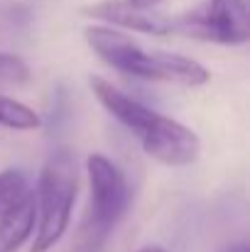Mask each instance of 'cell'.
I'll return each instance as SVG.
<instances>
[{
  "mask_svg": "<svg viewBox=\"0 0 250 252\" xmlns=\"http://www.w3.org/2000/svg\"><path fill=\"white\" fill-rule=\"evenodd\" d=\"M223 252H250V248H248V243H233V245L223 248Z\"/></svg>",
  "mask_w": 250,
  "mask_h": 252,
  "instance_id": "cell-12",
  "label": "cell"
},
{
  "mask_svg": "<svg viewBox=\"0 0 250 252\" xmlns=\"http://www.w3.org/2000/svg\"><path fill=\"white\" fill-rule=\"evenodd\" d=\"M83 15L93 17L103 25L128 30V32H143V34H152V37L172 34V20L169 17L155 12V10L135 7L125 0H101V2L86 5Z\"/></svg>",
  "mask_w": 250,
  "mask_h": 252,
  "instance_id": "cell-6",
  "label": "cell"
},
{
  "mask_svg": "<svg viewBox=\"0 0 250 252\" xmlns=\"http://www.w3.org/2000/svg\"><path fill=\"white\" fill-rule=\"evenodd\" d=\"M138 252H167L165 248H160V245H147V248H140Z\"/></svg>",
  "mask_w": 250,
  "mask_h": 252,
  "instance_id": "cell-13",
  "label": "cell"
},
{
  "mask_svg": "<svg viewBox=\"0 0 250 252\" xmlns=\"http://www.w3.org/2000/svg\"><path fill=\"white\" fill-rule=\"evenodd\" d=\"M39 125H42V118L35 108L0 93V127L27 132V130H37Z\"/></svg>",
  "mask_w": 250,
  "mask_h": 252,
  "instance_id": "cell-8",
  "label": "cell"
},
{
  "mask_svg": "<svg viewBox=\"0 0 250 252\" xmlns=\"http://www.w3.org/2000/svg\"><path fill=\"white\" fill-rule=\"evenodd\" d=\"M76 191H79V171H76L74 155L67 150L52 155L39 171L35 186L37 225H35L32 252L52 250L64 238L71 223Z\"/></svg>",
  "mask_w": 250,
  "mask_h": 252,
  "instance_id": "cell-3",
  "label": "cell"
},
{
  "mask_svg": "<svg viewBox=\"0 0 250 252\" xmlns=\"http://www.w3.org/2000/svg\"><path fill=\"white\" fill-rule=\"evenodd\" d=\"M32 193H35V186L22 169L10 167L0 171V213L22 203Z\"/></svg>",
  "mask_w": 250,
  "mask_h": 252,
  "instance_id": "cell-9",
  "label": "cell"
},
{
  "mask_svg": "<svg viewBox=\"0 0 250 252\" xmlns=\"http://www.w3.org/2000/svg\"><path fill=\"white\" fill-rule=\"evenodd\" d=\"M88 86L96 100L140 140L147 157L165 167H189L199 159L201 140L191 127L130 98L103 76H88Z\"/></svg>",
  "mask_w": 250,
  "mask_h": 252,
  "instance_id": "cell-1",
  "label": "cell"
},
{
  "mask_svg": "<svg viewBox=\"0 0 250 252\" xmlns=\"http://www.w3.org/2000/svg\"><path fill=\"white\" fill-rule=\"evenodd\" d=\"M172 32L209 44L241 47L250 39L248 0H204L174 17Z\"/></svg>",
  "mask_w": 250,
  "mask_h": 252,
  "instance_id": "cell-5",
  "label": "cell"
},
{
  "mask_svg": "<svg viewBox=\"0 0 250 252\" xmlns=\"http://www.w3.org/2000/svg\"><path fill=\"white\" fill-rule=\"evenodd\" d=\"M86 171H88L91 201L83 216L81 235L88 243V250H98L128 213L133 193L125 171L101 152L86 157Z\"/></svg>",
  "mask_w": 250,
  "mask_h": 252,
  "instance_id": "cell-4",
  "label": "cell"
},
{
  "mask_svg": "<svg viewBox=\"0 0 250 252\" xmlns=\"http://www.w3.org/2000/svg\"><path fill=\"white\" fill-rule=\"evenodd\" d=\"M30 79V66L22 57L0 52V84H25Z\"/></svg>",
  "mask_w": 250,
  "mask_h": 252,
  "instance_id": "cell-10",
  "label": "cell"
},
{
  "mask_svg": "<svg viewBox=\"0 0 250 252\" xmlns=\"http://www.w3.org/2000/svg\"><path fill=\"white\" fill-rule=\"evenodd\" d=\"M125 2H130V5H135V7H145V10H155L160 2H165V0H125Z\"/></svg>",
  "mask_w": 250,
  "mask_h": 252,
  "instance_id": "cell-11",
  "label": "cell"
},
{
  "mask_svg": "<svg viewBox=\"0 0 250 252\" xmlns=\"http://www.w3.org/2000/svg\"><path fill=\"white\" fill-rule=\"evenodd\" d=\"M83 39L103 64L133 79L165 81V84H179L189 88L209 84L211 79L209 69L196 59L177 52H160V49L150 52L123 30L103 22L83 27Z\"/></svg>",
  "mask_w": 250,
  "mask_h": 252,
  "instance_id": "cell-2",
  "label": "cell"
},
{
  "mask_svg": "<svg viewBox=\"0 0 250 252\" xmlns=\"http://www.w3.org/2000/svg\"><path fill=\"white\" fill-rule=\"evenodd\" d=\"M37 225V198L27 196L22 203L0 213V252H17L32 235Z\"/></svg>",
  "mask_w": 250,
  "mask_h": 252,
  "instance_id": "cell-7",
  "label": "cell"
}]
</instances>
